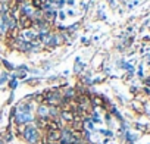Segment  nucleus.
I'll return each mask as SVG.
<instances>
[{
    "mask_svg": "<svg viewBox=\"0 0 150 144\" xmlns=\"http://www.w3.org/2000/svg\"><path fill=\"white\" fill-rule=\"evenodd\" d=\"M24 138H25L30 144H35V143L38 141V131H37L33 125H30V126H27V128L24 129Z\"/></svg>",
    "mask_w": 150,
    "mask_h": 144,
    "instance_id": "nucleus-1",
    "label": "nucleus"
},
{
    "mask_svg": "<svg viewBox=\"0 0 150 144\" xmlns=\"http://www.w3.org/2000/svg\"><path fill=\"white\" fill-rule=\"evenodd\" d=\"M19 22H21V25H22V30H30V28L34 25V19L30 18V16H21Z\"/></svg>",
    "mask_w": 150,
    "mask_h": 144,
    "instance_id": "nucleus-2",
    "label": "nucleus"
},
{
    "mask_svg": "<svg viewBox=\"0 0 150 144\" xmlns=\"http://www.w3.org/2000/svg\"><path fill=\"white\" fill-rule=\"evenodd\" d=\"M31 119H33V118H31L30 113H18V116H16L18 124H25V122H30Z\"/></svg>",
    "mask_w": 150,
    "mask_h": 144,
    "instance_id": "nucleus-3",
    "label": "nucleus"
},
{
    "mask_svg": "<svg viewBox=\"0 0 150 144\" xmlns=\"http://www.w3.org/2000/svg\"><path fill=\"white\" fill-rule=\"evenodd\" d=\"M62 118L66 121V122H74L75 121V116H74V113L71 112V110H62Z\"/></svg>",
    "mask_w": 150,
    "mask_h": 144,
    "instance_id": "nucleus-4",
    "label": "nucleus"
},
{
    "mask_svg": "<svg viewBox=\"0 0 150 144\" xmlns=\"http://www.w3.org/2000/svg\"><path fill=\"white\" fill-rule=\"evenodd\" d=\"M38 113H40V116H47V113H49V109H47V107H44V106H40V109H38Z\"/></svg>",
    "mask_w": 150,
    "mask_h": 144,
    "instance_id": "nucleus-5",
    "label": "nucleus"
},
{
    "mask_svg": "<svg viewBox=\"0 0 150 144\" xmlns=\"http://www.w3.org/2000/svg\"><path fill=\"white\" fill-rule=\"evenodd\" d=\"M33 6L35 9H40V8H43V2L41 0H33Z\"/></svg>",
    "mask_w": 150,
    "mask_h": 144,
    "instance_id": "nucleus-6",
    "label": "nucleus"
},
{
    "mask_svg": "<svg viewBox=\"0 0 150 144\" xmlns=\"http://www.w3.org/2000/svg\"><path fill=\"white\" fill-rule=\"evenodd\" d=\"M9 35H11L12 38H16V35H18V28H11Z\"/></svg>",
    "mask_w": 150,
    "mask_h": 144,
    "instance_id": "nucleus-7",
    "label": "nucleus"
},
{
    "mask_svg": "<svg viewBox=\"0 0 150 144\" xmlns=\"http://www.w3.org/2000/svg\"><path fill=\"white\" fill-rule=\"evenodd\" d=\"M3 63H5V66H6L8 69H13V65H12V63H9V62H6V60H3Z\"/></svg>",
    "mask_w": 150,
    "mask_h": 144,
    "instance_id": "nucleus-8",
    "label": "nucleus"
},
{
    "mask_svg": "<svg viewBox=\"0 0 150 144\" xmlns=\"http://www.w3.org/2000/svg\"><path fill=\"white\" fill-rule=\"evenodd\" d=\"M5 30H6V27L3 25V22H2V21H0V31H2V32H3Z\"/></svg>",
    "mask_w": 150,
    "mask_h": 144,
    "instance_id": "nucleus-9",
    "label": "nucleus"
},
{
    "mask_svg": "<svg viewBox=\"0 0 150 144\" xmlns=\"http://www.w3.org/2000/svg\"><path fill=\"white\" fill-rule=\"evenodd\" d=\"M11 87L15 88V87H16V81H12V83H11Z\"/></svg>",
    "mask_w": 150,
    "mask_h": 144,
    "instance_id": "nucleus-10",
    "label": "nucleus"
},
{
    "mask_svg": "<svg viewBox=\"0 0 150 144\" xmlns=\"http://www.w3.org/2000/svg\"><path fill=\"white\" fill-rule=\"evenodd\" d=\"M0 144H3V140H0Z\"/></svg>",
    "mask_w": 150,
    "mask_h": 144,
    "instance_id": "nucleus-11",
    "label": "nucleus"
},
{
    "mask_svg": "<svg viewBox=\"0 0 150 144\" xmlns=\"http://www.w3.org/2000/svg\"><path fill=\"white\" fill-rule=\"evenodd\" d=\"M18 2H22V0H18Z\"/></svg>",
    "mask_w": 150,
    "mask_h": 144,
    "instance_id": "nucleus-12",
    "label": "nucleus"
}]
</instances>
